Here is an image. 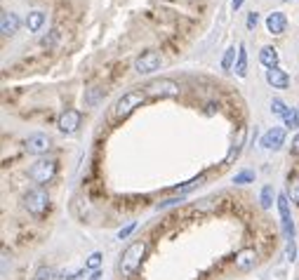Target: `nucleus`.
<instances>
[{"label":"nucleus","instance_id":"nucleus-1","mask_svg":"<svg viewBox=\"0 0 299 280\" xmlns=\"http://www.w3.org/2000/svg\"><path fill=\"white\" fill-rule=\"evenodd\" d=\"M149 252V243L146 240H135V243H130L120 254V261H118V268H120L122 275H135L139 268H142V261Z\"/></svg>","mask_w":299,"mask_h":280},{"label":"nucleus","instance_id":"nucleus-2","mask_svg":"<svg viewBox=\"0 0 299 280\" xmlns=\"http://www.w3.org/2000/svg\"><path fill=\"white\" fill-rule=\"evenodd\" d=\"M144 99H146V92H142V89L125 92V95H122L120 99L113 104V118H116V120H125V118L132 116V113L142 106Z\"/></svg>","mask_w":299,"mask_h":280},{"label":"nucleus","instance_id":"nucleus-3","mask_svg":"<svg viewBox=\"0 0 299 280\" xmlns=\"http://www.w3.org/2000/svg\"><path fill=\"white\" fill-rule=\"evenodd\" d=\"M24 207L28 210V214H33V217H42V214L50 210V196H48V191H45L42 186H35V189H31V191L24 196Z\"/></svg>","mask_w":299,"mask_h":280},{"label":"nucleus","instance_id":"nucleus-4","mask_svg":"<svg viewBox=\"0 0 299 280\" xmlns=\"http://www.w3.org/2000/svg\"><path fill=\"white\" fill-rule=\"evenodd\" d=\"M57 170H59V167H57L55 160H45V158H42V160L33 163V167L28 170V177L33 179L38 186H45L57 177Z\"/></svg>","mask_w":299,"mask_h":280},{"label":"nucleus","instance_id":"nucleus-5","mask_svg":"<svg viewBox=\"0 0 299 280\" xmlns=\"http://www.w3.org/2000/svg\"><path fill=\"white\" fill-rule=\"evenodd\" d=\"M144 92L151 97H179L182 95V87L172 78H158V80H151Z\"/></svg>","mask_w":299,"mask_h":280},{"label":"nucleus","instance_id":"nucleus-6","mask_svg":"<svg viewBox=\"0 0 299 280\" xmlns=\"http://www.w3.org/2000/svg\"><path fill=\"white\" fill-rule=\"evenodd\" d=\"M160 64H163V59H160V55H158L156 50H146V52H142V55L135 59L132 69L139 75H151L160 69Z\"/></svg>","mask_w":299,"mask_h":280},{"label":"nucleus","instance_id":"nucleus-7","mask_svg":"<svg viewBox=\"0 0 299 280\" xmlns=\"http://www.w3.org/2000/svg\"><path fill=\"white\" fill-rule=\"evenodd\" d=\"M278 212H280V224H283V233H285V240H292L294 238V224H292V217H290V198L287 193H278Z\"/></svg>","mask_w":299,"mask_h":280},{"label":"nucleus","instance_id":"nucleus-8","mask_svg":"<svg viewBox=\"0 0 299 280\" xmlns=\"http://www.w3.org/2000/svg\"><path fill=\"white\" fill-rule=\"evenodd\" d=\"M257 259H259V254L254 247H243V250H238L236 257H233V266L238 268L240 273H247L250 268L257 266Z\"/></svg>","mask_w":299,"mask_h":280},{"label":"nucleus","instance_id":"nucleus-9","mask_svg":"<svg viewBox=\"0 0 299 280\" xmlns=\"http://www.w3.org/2000/svg\"><path fill=\"white\" fill-rule=\"evenodd\" d=\"M80 120H82L80 111L66 109L59 116V120H57V127H59V132H64V134H73V132L80 127Z\"/></svg>","mask_w":299,"mask_h":280},{"label":"nucleus","instance_id":"nucleus-10","mask_svg":"<svg viewBox=\"0 0 299 280\" xmlns=\"http://www.w3.org/2000/svg\"><path fill=\"white\" fill-rule=\"evenodd\" d=\"M50 149H52V139L48 134H42V132H35V134H31L26 139V151L31 156H45Z\"/></svg>","mask_w":299,"mask_h":280},{"label":"nucleus","instance_id":"nucleus-11","mask_svg":"<svg viewBox=\"0 0 299 280\" xmlns=\"http://www.w3.org/2000/svg\"><path fill=\"white\" fill-rule=\"evenodd\" d=\"M285 144V127H271L262 134V149L266 151H278Z\"/></svg>","mask_w":299,"mask_h":280},{"label":"nucleus","instance_id":"nucleus-12","mask_svg":"<svg viewBox=\"0 0 299 280\" xmlns=\"http://www.w3.org/2000/svg\"><path fill=\"white\" fill-rule=\"evenodd\" d=\"M19 17H17V12H10V10H3L0 12V33H3V38H12L17 31H19Z\"/></svg>","mask_w":299,"mask_h":280},{"label":"nucleus","instance_id":"nucleus-13","mask_svg":"<svg viewBox=\"0 0 299 280\" xmlns=\"http://www.w3.org/2000/svg\"><path fill=\"white\" fill-rule=\"evenodd\" d=\"M264 78H266V82L271 85V87H276V89H287L290 87V75L285 73L283 69H266V73H264Z\"/></svg>","mask_w":299,"mask_h":280},{"label":"nucleus","instance_id":"nucleus-14","mask_svg":"<svg viewBox=\"0 0 299 280\" xmlns=\"http://www.w3.org/2000/svg\"><path fill=\"white\" fill-rule=\"evenodd\" d=\"M266 31L271 35H283L287 31V17L283 12H271L266 17Z\"/></svg>","mask_w":299,"mask_h":280},{"label":"nucleus","instance_id":"nucleus-15","mask_svg":"<svg viewBox=\"0 0 299 280\" xmlns=\"http://www.w3.org/2000/svg\"><path fill=\"white\" fill-rule=\"evenodd\" d=\"M245 137H247V127H240L238 134H236V139H233L231 144V149H229V153H226V160L224 163H233V158H238L240 156V151H243V144H245Z\"/></svg>","mask_w":299,"mask_h":280},{"label":"nucleus","instance_id":"nucleus-16","mask_svg":"<svg viewBox=\"0 0 299 280\" xmlns=\"http://www.w3.org/2000/svg\"><path fill=\"white\" fill-rule=\"evenodd\" d=\"M278 50L273 48V45H266V48L259 50V62L264 64L266 69H276L278 66Z\"/></svg>","mask_w":299,"mask_h":280},{"label":"nucleus","instance_id":"nucleus-17","mask_svg":"<svg viewBox=\"0 0 299 280\" xmlns=\"http://www.w3.org/2000/svg\"><path fill=\"white\" fill-rule=\"evenodd\" d=\"M42 26H45V12H40V10L28 12V17H26V28L28 31H31V33H38Z\"/></svg>","mask_w":299,"mask_h":280},{"label":"nucleus","instance_id":"nucleus-18","mask_svg":"<svg viewBox=\"0 0 299 280\" xmlns=\"http://www.w3.org/2000/svg\"><path fill=\"white\" fill-rule=\"evenodd\" d=\"M233 71H236L238 78H245V75H247V50H245V45H240L238 48V59H236Z\"/></svg>","mask_w":299,"mask_h":280},{"label":"nucleus","instance_id":"nucleus-19","mask_svg":"<svg viewBox=\"0 0 299 280\" xmlns=\"http://www.w3.org/2000/svg\"><path fill=\"white\" fill-rule=\"evenodd\" d=\"M102 99H104L102 87H88V89H85V106L95 109V106H99Z\"/></svg>","mask_w":299,"mask_h":280},{"label":"nucleus","instance_id":"nucleus-20","mask_svg":"<svg viewBox=\"0 0 299 280\" xmlns=\"http://www.w3.org/2000/svg\"><path fill=\"white\" fill-rule=\"evenodd\" d=\"M259 200H262V207H264V210H271L273 200H278V193L273 191L271 184H266L264 189H262V196H259Z\"/></svg>","mask_w":299,"mask_h":280},{"label":"nucleus","instance_id":"nucleus-21","mask_svg":"<svg viewBox=\"0 0 299 280\" xmlns=\"http://www.w3.org/2000/svg\"><path fill=\"white\" fill-rule=\"evenodd\" d=\"M285 193L292 203L299 205V174H290V177H287V191Z\"/></svg>","mask_w":299,"mask_h":280},{"label":"nucleus","instance_id":"nucleus-22","mask_svg":"<svg viewBox=\"0 0 299 280\" xmlns=\"http://www.w3.org/2000/svg\"><path fill=\"white\" fill-rule=\"evenodd\" d=\"M283 123H285L287 130H294V127H299V111H297V106H290V109L285 111Z\"/></svg>","mask_w":299,"mask_h":280},{"label":"nucleus","instance_id":"nucleus-23","mask_svg":"<svg viewBox=\"0 0 299 280\" xmlns=\"http://www.w3.org/2000/svg\"><path fill=\"white\" fill-rule=\"evenodd\" d=\"M250 181H254V172L252 170H240L236 177H233V184L236 186H245V184H250Z\"/></svg>","mask_w":299,"mask_h":280},{"label":"nucleus","instance_id":"nucleus-24","mask_svg":"<svg viewBox=\"0 0 299 280\" xmlns=\"http://www.w3.org/2000/svg\"><path fill=\"white\" fill-rule=\"evenodd\" d=\"M203 179H205V172H200V174H198V177L189 179V181H186V184H182V186H175V191H179V193H186V191H191V189H193V186H198V184H200V181H203Z\"/></svg>","mask_w":299,"mask_h":280},{"label":"nucleus","instance_id":"nucleus-25","mask_svg":"<svg viewBox=\"0 0 299 280\" xmlns=\"http://www.w3.org/2000/svg\"><path fill=\"white\" fill-rule=\"evenodd\" d=\"M102 252H92L88 257V261H85V268H90V271H99V266H102Z\"/></svg>","mask_w":299,"mask_h":280},{"label":"nucleus","instance_id":"nucleus-26","mask_svg":"<svg viewBox=\"0 0 299 280\" xmlns=\"http://www.w3.org/2000/svg\"><path fill=\"white\" fill-rule=\"evenodd\" d=\"M287 109H290V106H285L283 99H271V113L273 116H285Z\"/></svg>","mask_w":299,"mask_h":280},{"label":"nucleus","instance_id":"nucleus-27","mask_svg":"<svg viewBox=\"0 0 299 280\" xmlns=\"http://www.w3.org/2000/svg\"><path fill=\"white\" fill-rule=\"evenodd\" d=\"M233 57H236V48H229L224 59H222V69L224 71H233Z\"/></svg>","mask_w":299,"mask_h":280},{"label":"nucleus","instance_id":"nucleus-28","mask_svg":"<svg viewBox=\"0 0 299 280\" xmlns=\"http://www.w3.org/2000/svg\"><path fill=\"white\" fill-rule=\"evenodd\" d=\"M285 257H287V261H294V259H297V245H294V238L285 243Z\"/></svg>","mask_w":299,"mask_h":280},{"label":"nucleus","instance_id":"nucleus-29","mask_svg":"<svg viewBox=\"0 0 299 280\" xmlns=\"http://www.w3.org/2000/svg\"><path fill=\"white\" fill-rule=\"evenodd\" d=\"M33 280H52V268H50V266H40Z\"/></svg>","mask_w":299,"mask_h":280},{"label":"nucleus","instance_id":"nucleus-30","mask_svg":"<svg viewBox=\"0 0 299 280\" xmlns=\"http://www.w3.org/2000/svg\"><path fill=\"white\" fill-rule=\"evenodd\" d=\"M57 38H59V31H57V28H55V31H52V33H50V35H45V38H42V48H52V45H55V42H57Z\"/></svg>","mask_w":299,"mask_h":280},{"label":"nucleus","instance_id":"nucleus-31","mask_svg":"<svg viewBox=\"0 0 299 280\" xmlns=\"http://www.w3.org/2000/svg\"><path fill=\"white\" fill-rule=\"evenodd\" d=\"M135 228H137V221H130V224L127 226H122V228H120V231H118V238H127V236H130V233H132V231H135Z\"/></svg>","mask_w":299,"mask_h":280},{"label":"nucleus","instance_id":"nucleus-32","mask_svg":"<svg viewBox=\"0 0 299 280\" xmlns=\"http://www.w3.org/2000/svg\"><path fill=\"white\" fill-rule=\"evenodd\" d=\"M182 203V196L179 198H167V200H163V203H158V210H165V207H172V205H179Z\"/></svg>","mask_w":299,"mask_h":280},{"label":"nucleus","instance_id":"nucleus-33","mask_svg":"<svg viewBox=\"0 0 299 280\" xmlns=\"http://www.w3.org/2000/svg\"><path fill=\"white\" fill-rule=\"evenodd\" d=\"M257 21H259V14H257V12H250V14H247V28H250V31L257 26Z\"/></svg>","mask_w":299,"mask_h":280},{"label":"nucleus","instance_id":"nucleus-34","mask_svg":"<svg viewBox=\"0 0 299 280\" xmlns=\"http://www.w3.org/2000/svg\"><path fill=\"white\" fill-rule=\"evenodd\" d=\"M78 275H82V271H73V273H64L59 275L61 280H78Z\"/></svg>","mask_w":299,"mask_h":280},{"label":"nucleus","instance_id":"nucleus-35","mask_svg":"<svg viewBox=\"0 0 299 280\" xmlns=\"http://www.w3.org/2000/svg\"><path fill=\"white\" fill-rule=\"evenodd\" d=\"M290 151H292L294 156H299V132L294 134V139H292V146H290Z\"/></svg>","mask_w":299,"mask_h":280},{"label":"nucleus","instance_id":"nucleus-36","mask_svg":"<svg viewBox=\"0 0 299 280\" xmlns=\"http://www.w3.org/2000/svg\"><path fill=\"white\" fill-rule=\"evenodd\" d=\"M243 3H245V0H231V7H233V10H240Z\"/></svg>","mask_w":299,"mask_h":280},{"label":"nucleus","instance_id":"nucleus-37","mask_svg":"<svg viewBox=\"0 0 299 280\" xmlns=\"http://www.w3.org/2000/svg\"><path fill=\"white\" fill-rule=\"evenodd\" d=\"M102 278V271H92V275H90V280H99Z\"/></svg>","mask_w":299,"mask_h":280},{"label":"nucleus","instance_id":"nucleus-38","mask_svg":"<svg viewBox=\"0 0 299 280\" xmlns=\"http://www.w3.org/2000/svg\"><path fill=\"white\" fill-rule=\"evenodd\" d=\"M285 3H290V0H285Z\"/></svg>","mask_w":299,"mask_h":280}]
</instances>
